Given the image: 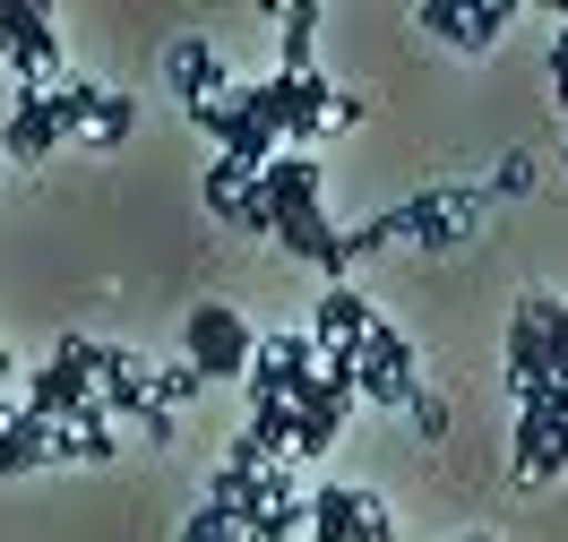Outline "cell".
<instances>
[{
	"mask_svg": "<svg viewBox=\"0 0 568 542\" xmlns=\"http://www.w3.org/2000/svg\"><path fill=\"white\" fill-rule=\"evenodd\" d=\"M258 198H267V242H284L302 267H320L327 285H345V233H336L327 207H320V164H311V146H284L276 164L258 173Z\"/></svg>",
	"mask_w": 568,
	"mask_h": 542,
	"instance_id": "cell-1",
	"label": "cell"
},
{
	"mask_svg": "<svg viewBox=\"0 0 568 542\" xmlns=\"http://www.w3.org/2000/svg\"><path fill=\"white\" fill-rule=\"evenodd\" d=\"M491 207V190H423V198H405V207H388V216H371L345 233V267L371 250H396V242H423V250H448V242H465L474 233V216Z\"/></svg>",
	"mask_w": 568,
	"mask_h": 542,
	"instance_id": "cell-2",
	"label": "cell"
},
{
	"mask_svg": "<svg viewBox=\"0 0 568 542\" xmlns=\"http://www.w3.org/2000/svg\"><path fill=\"white\" fill-rule=\"evenodd\" d=\"M95 361H104L95 336H61V354L27 379V413L61 422V431H104L112 413H104V388H95Z\"/></svg>",
	"mask_w": 568,
	"mask_h": 542,
	"instance_id": "cell-3",
	"label": "cell"
},
{
	"mask_svg": "<svg viewBox=\"0 0 568 542\" xmlns=\"http://www.w3.org/2000/svg\"><path fill=\"white\" fill-rule=\"evenodd\" d=\"M95 104H104L95 86H52V95H43V86H27V95H18V112H9V139H0V155L43 164L52 146L70 139V130H95Z\"/></svg>",
	"mask_w": 568,
	"mask_h": 542,
	"instance_id": "cell-4",
	"label": "cell"
},
{
	"mask_svg": "<svg viewBox=\"0 0 568 542\" xmlns=\"http://www.w3.org/2000/svg\"><path fill=\"white\" fill-rule=\"evenodd\" d=\"M354 354H362V379H354V397H362V405H405L414 388H423V354H414V345H405L388 319L362 327Z\"/></svg>",
	"mask_w": 568,
	"mask_h": 542,
	"instance_id": "cell-5",
	"label": "cell"
},
{
	"mask_svg": "<svg viewBox=\"0 0 568 542\" xmlns=\"http://www.w3.org/2000/svg\"><path fill=\"white\" fill-rule=\"evenodd\" d=\"M181 336H190V370H199L207 388H215V379H242L250 361H258V345H250L242 310H224V301H199Z\"/></svg>",
	"mask_w": 568,
	"mask_h": 542,
	"instance_id": "cell-6",
	"label": "cell"
},
{
	"mask_svg": "<svg viewBox=\"0 0 568 542\" xmlns=\"http://www.w3.org/2000/svg\"><path fill=\"white\" fill-rule=\"evenodd\" d=\"M311 542H396L388 508L354 491V482H320L311 491Z\"/></svg>",
	"mask_w": 568,
	"mask_h": 542,
	"instance_id": "cell-7",
	"label": "cell"
},
{
	"mask_svg": "<svg viewBox=\"0 0 568 542\" xmlns=\"http://www.w3.org/2000/svg\"><path fill=\"white\" fill-rule=\"evenodd\" d=\"M517 18V0H423V35L457 43V52H491Z\"/></svg>",
	"mask_w": 568,
	"mask_h": 542,
	"instance_id": "cell-8",
	"label": "cell"
},
{
	"mask_svg": "<svg viewBox=\"0 0 568 542\" xmlns=\"http://www.w3.org/2000/svg\"><path fill=\"white\" fill-rule=\"evenodd\" d=\"M534 388H568V379H551L542 293H517V310H508V397H534Z\"/></svg>",
	"mask_w": 568,
	"mask_h": 542,
	"instance_id": "cell-9",
	"label": "cell"
},
{
	"mask_svg": "<svg viewBox=\"0 0 568 542\" xmlns=\"http://www.w3.org/2000/svg\"><path fill=\"white\" fill-rule=\"evenodd\" d=\"M560 413H568V388L517 397V439H508V473H517V482H542V457H551V439H560Z\"/></svg>",
	"mask_w": 568,
	"mask_h": 542,
	"instance_id": "cell-10",
	"label": "cell"
},
{
	"mask_svg": "<svg viewBox=\"0 0 568 542\" xmlns=\"http://www.w3.org/2000/svg\"><path fill=\"white\" fill-rule=\"evenodd\" d=\"M0 27H9V70L36 86V70H52L61 61V35H52V9H36V0H0Z\"/></svg>",
	"mask_w": 568,
	"mask_h": 542,
	"instance_id": "cell-11",
	"label": "cell"
},
{
	"mask_svg": "<svg viewBox=\"0 0 568 542\" xmlns=\"http://www.w3.org/2000/svg\"><path fill=\"white\" fill-rule=\"evenodd\" d=\"M164 70H173V86L190 104H224V95H233V61H215V43H199V35H181L173 52H164Z\"/></svg>",
	"mask_w": 568,
	"mask_h": 542,
	"instance_id": "cell-12",
	"label": "cell"
},
{
	"mask_svg": "<svg viewBox=\"0 0 568 542\" xmlns=\"http://www.w3.org/2000/svg\"><path fill=\"white\" fill-rule=\"evenodd\" d=\"M293 413H302V422H293V466H302V457H327V448H336V431H345V413H354V397H345V388H311V397L293 405Z\"/></svg>",
	"mask_w": 568,
	"mask_h": 542,
	"instance_id": "cell-13",
	"label": "cell"
},
{
	"mask_svg": "<svg viewBox=\"0 0 568 542\" xmlns=\"http://www.w3.org/2000/svg\"><path fill=\"white\" fill-rule=\"evenodd\" d=\"M207 207H215L224 224H242V233H267V198H258V173L224 164V155H215V173H207Z\"/></svg>",
	"mask_w": 568,
	"mask_h": 542,
	"instance_id": "cell-14",
	"label": "cell"
},
{
	"mask_svg": "<svg viewBox=\"0 0 568 542\" xmlns=\"http://www.w3.org/2000/svg\"><path fill=\"white\" fill-rule=\"evenodd\" d=\"M371 319H379V310H371L354 285H327V293H320V310H311V336H320V345H354Z\"/></svg>",
	"mask_w": 568,
	"mask_h": 542,
	"instance_id": "cell-15",
	"label": "cell"
},
{
	"mask_svg": "<svg viewBox=\"0 0 568 542\" xmlns=\"http://www.w3.org/2000/svg\"><path fill=\"white\" fill-rule=\"evenodd\" d=\"M320 0H284L276 9V27H284V70H311V43H320Z\"/></svg>",
	"mask_w": 568,
	"mask_h": 542,
	"instance_id": "cell-16",
	"label": "cell"
},
{
	"mask_svg": "<svg viewBox=\"0 0 568 542\" xmlns=\"http://www.w3.org/2000/svg\"><path fill=\"white\" fill-rule=\"evenodd\" d=\"M199 388H207V379H199L190 361H181V370H146V397H155V413H173V405L199 397Z\"/></svg>",
	"mask_w": 568,
	"mask_h": 542,
	"instance_id": "cell-17",
	"label": "cell"
},
{
	"mask_svg": "<svg viewBox=\"0 0 568 542\" xmlns=\"http://www.w3.org/2000/svg\"><path fill=\"white\" fill-rule=\"evenodd\" d=\"M405 413H414V431H423V439H448V397H439L430 379L414 388V397H405Z\"/></svg>",
	"mask_w": 568,
	"mask_h": 542,
	"instance_id": "cell-18",
	"label": "cell"
},
{
	"mask_svg": "<svg viewBox=\"0 0 568 542\" xmlns=\"http://www.w3.org/2000/svg\"><path fill=\"white\" fill-rule=\"evenodd\" d=\"M130 130H139V104H130V95H104V104H95V139L121 146Z\"/></svg>",
	"mask_w": 568,
	"mask_h": 542,
	"instance_id": "cell-19",
	"label": "cell"
},
{
	"mask_svg": "<svg viewBox=\"0 0 568 542\" xmlns=\"http://www.w3.org/2000/svg\"><path fill=\"white\" fill-rule=\"evenodd\" d=\"M542 345H551V379H568V301L542 293Z\"/></svg>",
	"mask_w": 568,
	"mask_h": 542,
	"instance_id": "cell-20",
	"label": "cell"
},
{
	"mask_svg": "<svg viewBox=\"0 0 568 542\" xmlns=\"http://www.w3.org/2000/svg\"><path fill=\"white\" fill-rule=\"evenodd\" d=\"M181 542H242V525H233V517H224V508H199V517H190V525H181Z\"/></svg>",
	"mask_w": 568,
	"mask_h": 542,
	"instance_id": "cell-21",
	"label": "cell"
},
{
	"mask_svg": "<svg viewBox=\"0 0 568 542\" xmlns=\"http://www.w3.org/2000/svg\"><path fill=\"white\" fill-rule=\"evenodd\" d=\"M483 190H491V198H526V190H534V155H508V164H499Z\"/></svg>",
	"mask_w": 568,
	"mask_h": 542,
	"instance_id": "cell-22",
	"label": "cell"
},
{
	"mask_svg": "<svg viewBox=\"0 0 568 542\" xmlns=\"http://www.w3.org/2000/svg\"><path fill=\"white\" fill-rule=\"evenodd\" d=\"M551 473H568V413H560V439H551V457H542V482Z\"/></svg>",
	"mask_w": 568,
	"mask_h": 542,
	"instance_id": "cell-23",
	"label": "cell"
},
{
	"mask_svg": "<svg viewBox=\"0 0 568 542\" xmlns=\"http://www.w3.org/2000/svg\"><path fill=\"white\" fill-rule=\"evenodd\" d=\"M0 70H9V27H0Z\"/></svg>",
	"mask_w": 568,
	"mask_h": 542,
	"instance_id": "cell-24",
	"label": "cell"
}]
</instances>
